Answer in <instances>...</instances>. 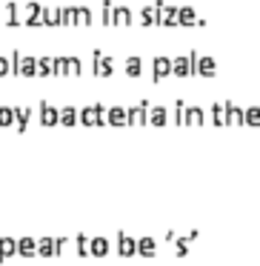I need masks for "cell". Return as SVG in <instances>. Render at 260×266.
Returning <instances> with one entry per match:
<instances>
[{"mask_svg":"<svg viewBox=\"0 0 260 266\" xmlns=\"http://www.w3.org/2000/svg\"><path fill=\"white\" fill-rule=\"evenodd\" d=\"M15 252H17V240H12V237H3V240H0V260H9Z\"/></svg>","mask_w":260,"mask_h":266,"instance_id":"obj_1","label":"cell"},{"mask_svg":"<svg viewBox=\"0 0 260 266\" xmlns=\"http://www.w3.org/2000/svg\"><path fill=\"white\" fill-rule=\"evenodd\" d=\"M17 252H20L23 258H32V255H37V244L32 237H23V240H17Z\"/></svg>","mask_w":260,"mask_h":266,"instance_id":"obj_2","label":"cell"},{"mask_svg":"<svg viewBox=\"0 0 260 266\" xmlns=\"http://www.w3.org/2000/svg\"><path fill=\"white\" fill-rule=\"evenodd\" d=\"M117 240H120V246H117V249H120V255H135V252H138V246H135V240H132V237L120 235Z\"/></svg>","mask_w":260,"mask_h":266,"instance_id":"obj_3","label":"cell"},{"mask_svg":"<svg viewBox=\"0 0 260 266\" xmlns=\"http://www.w3.org/2000/svg\"><path fill=\"white\" fill-rule=\"evenodd\" d=\"M94 66H97V75H109V72H112V63H109V58H103L100 52H94Z\"/></svg>","mask_w":260,"mask_h":266,"instance_id":"obj_4","label":"cell"},{"mask_svg":"<svg viewBox=\"0 0 260 266\" xmlns=\"http://www.w3.org/2000/svg\"><path fill=\"white\" fill-rule=\"evenodd\" d=\"M92 252H94V255H106V252H109V240H106V237H94V240H92Z\"/></svg>","mask_w":260,"mask_h":266,"instance_id":"obj_5","label":"cell"},{"mask_svg":"<svg viewBox=\"0 0 260 266\" xmlns=\"http://www.w3.org/2000/svg\"><path fill=\"white\" fill-rule=\"evenodd\" d=\"M154 249H158V246H154L152 237H143V240L138 244V252H140V255H154Z\"/></svg>","mask_w":260,"mask_h":266,"instance_id":"obj_6","label":"cell"},{"mask_svg":"<svg viewBox=\"0 0 260 266\" xmlns=\"http://www.w3.org/2000/svg\"><path fill=\"white\" fill-rule=\"evenodd\" d=\"M37 252H40V255H55V240H49V237L40 240V244H37Z\"/></svg>","mask_w":260,"mask_h":266,"instance_id":"obj_7","label":"cell"},{"mask_svg":"<svg viewBox=\"0 0 260 266\" xmlns=\"http://www.w3.org/2000/svg\"><path fill=\"white\" fill-rule=\"evenodd\" d=\"M12 117H15V112H12V109H0V126H9V123H12Z\"/></svg>","mask_w":260,"mask_h":266,"instance_id":"obj_8","label":"cell"},{"mask_svg":"<svg viewBox=\"0 0 260 266\" xmlns=\"http://www.w3.org/2000/svg\"><path fill=\"white\" fill-rule=\"evenodd\" d=\"M77 252L80 255H89V237L86 235H77Z\"/></svg>","mask_w":260,"mask_h":266,"instance_id":"obj_9","label":"cell"},{"mask_svg":"<svg viewBox=\"0 0 260 266\" xmlns=\"http://www.w3.org/2000/svg\"><path fill=\"white\" fill-rule=\"evenodd\" d=\"M55 120H58V112L51 106H43V123H55Z\"/></svg>","mask_w":260,"mask_h":266,"instance_id":"obj_10","label":"cell"},{"mask_svg":"<svg viewBox=\"0 0 260 266\" xmlns=\"http://www.w3.org/2000/svg\"><path fill=\"white\" fill-rule=\"evenodd\" d=\"M154 69H158V75H166L172 66H169V60L166 58H158V63H154Z\"/></svg>","mask_w":260,"mask_h":266,"instance_id":"obj_11","label":"cell"},{"mask_svg":"<svg viewBox=\"0 0 260 266\" xmlns=\"http://www.w3.org/2000/svg\"><path fill=\"white\" fill-rule=\"evenodd\" d=\"M37 72H40V75H49V72H51V63H49V58L37 60Z\"/></svg>","mask_w":260,"mask_h":266,"instance_id":"obj_12","label":"cell"},{"mask_svg":"<svg viewBox=\"0 0 260 266\" xmlns=\"http://www.w3.org/2000/svg\"><path fill=\"white\" fill-rule=\"evenodd\" d=\"M126 72H129V75H138V72H140V60H138V58H132L129 66H126Z\"/></svg>","mask_w":260,"mask_h":266,"instance_id":"obj_13","label":"cell"},{"mask_svg":"<svg viewBox=\"0 0 260 266\" xmlns=\"http://www.w3.org/2000/svg\"><path fill=\"white\" fill-rule=\"evenodd\" d=\"M132 12H129V9H117V20H120V23H129L132 20Z\"/></svg>","mask_w":260,"mask_h":266,"instance_id":"obj_14","label":"cell"},{"mask_svg":"<svg viewBox=\"0 0 260 266\" xmlns=\"http://www.w3.org/2000/svg\"><path fill=\"white\" fill-rule=\"evenodd\" d=\"M9 72V63H6V58H0V78Z\"/></svg>","mask_w":260,"mask_h":266,"instance_id":"obj_15","label":"cell"}]
</instances>
